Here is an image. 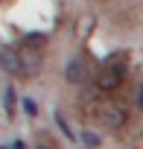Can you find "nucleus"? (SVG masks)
<instances>
[{
    "instance_id": "9",
    "label": "nucleus",
    "mask_w": 143,
    "mask_h": 149,
    "mask_svg": "<svg viewBox=\"0 0 143 149\" xmlns=\"http://www.w3.org/2000/svg\"><path fill=\"white\" fill-rule=\"evenodd\" d=\"M137 105L143 108V85H140V91H137Z\"/></svg>"
},
{
    "instance_id": "3",
    "label": "nucleus",
    "mask_w": 143,
    "mask_h": 149,
    "mask_svg": "<svg viewBox=\"0 0 143 149\" xmlns=\"http://www.w3.org/2000/svg\"><path fill=\"white\" fill-rule=\"evenodd\" d=\"M0 64L6 67V73H12V76H18V73H24V61L15 50H3L0 53Z\"/></svg>"
},
{
    "instance_id": "1",
    "label": "nucleus",
    "mask_w": 143,
    "mask_h": 149,
    "mask_svg": "<svg viewBox=\"0 0 143 149\" xmlns=\"http://www.w3.org/2000/svg\"><path fill=\"white\" fill-rule=\"evenodd\" d=\"M126 79V53H114L96 73V91H117Z\"/></svg>"
},
{
    "instance_id": "8",
    "label": "nucleus",
    "mask_w": 143,
    "mask_h": 149,
    "mask_svg": "<svg viewBox=\"0 0 143 149\" xmlns=\"http://www.w3.org/2000/svg\"><path fill=\"white\" fill-rule=\"evenodd\" d=\"M9 149H26V143H24V140H12V146H9Z\"/></svg>"
},
{
    "instance_id": "7",
    "label": "nucleus",
    "mask_w": 143,
    "mask_h": 149,
    "mask_svg": "<svg viewBox=\"0 0 143 149\" xmlns=\"http://www.w3.org/2000/svg\"><path fill=\"white\" fill-rule=\"evenodd\" d=\"M6 105H9V111H12V105H15V91H12V88H6Z\"/></svg>"
},
{
    "instance_id": "2",
    "label": "nucleus",
    "mask_w": 143,
    "mask_h": 149,
    "mask_svg": "<svg viewBox=\"0 0 143 149\" xmlns=\"http://www.w3.org/2000/svg\"><path fill=\"white\" fill-rule=\"evenodd\" d=\"M88 76H91V70H88L85 58H70V61H67V67H64V79H67L70 85H85Z\"/></svg>"
},
{
    "instance_id": "5",
    "label": "nucleus",
    "mask_w": 143,
    "mask_h": 149,
    "mask_svg": "<svg viewBox=\"0 0 143 149\" xmlns=\"http://www.w3.org/2000/svg\"><path fill=\"white\" fill-rule=\"evenodd\" d=\"M82 137H85V143H88V146H99V137H96L94 132H85Z\"/></svg>"
},
{
    "instance_id": "10",
    "label": "nucleus",
    "mask_w": 143,
    "mask_h": 149,
    "mask_svg": "<svg viewBox=\"0 0 143 149\" xmlns=\"http://www.w3.org/2000/svg\"><path fill=\"white\" fill-rule=\"evenodd\" d=\"M0 149H9V146H3V143H0Z\"/></svg>"
},
{
    "instance_id": "6",
    "label": "nucleus",
    "mask_w": 143,
    "mask_h": 149,
    "mask_svg": "<svg viewBox=\"0 0 143 149\" xmlns=\"http://www.w3.org/2000/svg\"><path fill=\"white\" fill-rule=\"evenodd\" d=\"M24 108H26V114H32V117L38 114V105H35L32 100H24Z\"/></svg>"
},
{
    "instance_id": "4",
    "label": "nucleus",
    "mask_w": 143,
    "mask_h": 149,
    "mask_svg": "<svg viewBox=\"0 0 143 149\" xmlns=\"http://www.w3.org/2000/svg\"><path fill=\"white\" fill-rule=\"evenodd\" d=\"M102 120H105V126H108V129H117V126H123V123H126V108L108 105V108H102Z\"/></svg>"
}]
</instances>
